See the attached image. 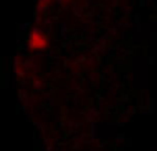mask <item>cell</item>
I'll list each match as a JSON object with an SVG mask.
<instances>
[{
  "label": "cell",
  "instance_id": "cell-1",
  "mask_svg": "<svg viewBox=\"0 0 157 151\" xmlns=\"http://www.w3.org/2000/svg\"><path fill=\"white\" fill-rule=\"evenodd\" d=\"M47 44H48V40H47L46 35L41 30H33L29 37V41H28V47L30 50H44Z\"/></svg>",
  "mask_w": 157,
  "mask_h": 151
}]
</instances>
